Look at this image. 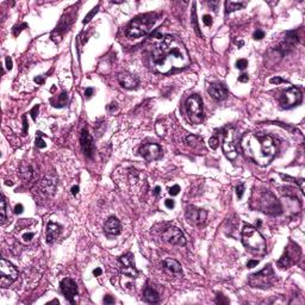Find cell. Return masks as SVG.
Wrapping results in <instances>:
<instances>
[{
	"label": "cell",
	"instance_id": "cell-48",
	"mask_svg": "<svg viewBox=\"0 0 305 305\" xmlns=\"http://www.w3.org/2000/svg\"><path fill=\"white\" fill-rule=\"evenodd\" d=\"M23 210H24V206H23L22 204H17L16 208H14V212H16V213H22Z\"/></svg>",
	"mask_w": 305,
	"mask_h": 305
},
{
	"label": "cell",
	"instance_id": "cell-45",
	"mask_svg": "<svg viewBox=\"0 0 305 305\" xmlns=\"http://www.w3.org/2000/svg\"><path fill=\"white\" fill-rule=\"evenodd\" d=\"M32 237H34V234H32V233H26V234H24V235L22 236V239H24L25 242H29Z\"/></svg>",
	"mask_w": 305,
	"mask_h": 305
},
{
	"label": "cell",
	"instance_id": "cell-22",
	"mask_svg": "<svg viewBox=\"0 0 305 305\" xmlns=\"http://www.w3.org/2000/svg\"><path fill=\"white\" fill-rule=\"evenodd\" d=\"M162 265H163L165 268L168 269V271L172 272V273H175V274H181V273H182L181 265H180L176 260H174V259H166V260L162 262Z\"/></svg>",
	"mask_w": 305,
	"mask_h": 305
},
{
	"label": "cell",
	"instance_id": "cell-57",
	"mask_svg": "<svg viewBox=\"0 0 305 305\" xmlns=\"http://www.w3.org/2000/svg\"><path fill=\"white\" fill-rule=\"evenodd\" d=\"M256 225H257V227H260V225H261V222H260V221H257Z\"/></svg>",
	"mask_w": 305,
	"mask_h": 305
},
{
	"label": "cell",
	"instance_id": "cell-13",
	"mask_svg": "<svg viewBox=\"0 0 305 305\" xmlns=\"http://www.w3.org/2000/svg\"><path fill=\"white\" fill-rule=\"evenodd\" d=\"M61 292L65 296V298L67 300H69L72 304H74V298L78 294V286L75 284V281L69 279V278H65L61 281L60 284Z\"/></svg>",
	"mask_w": 305,
	"mask_h": 305
},
{
	"label": "cell",
	"instance_id": "cell-8",
	"mask_svg": "<svg viewBox=\"0 0 305 305\" xmlns=\"http://www.w3.org/2000/svg\"><path fill=\"white\" fill-rule=\"evenodd\" d=\"M18 278V271L11 262L5 259L0 261V286L3 288L8 287Z\"/></svg>",
	"mask_w": 305,
	"mask_h": 305
},
{
	"label": "cell",
	"instance_id": "cell-1",
	"mask_svg": "<svg viewBox=\"0 0 305 305\" xmlns=\"http://www.w3.org/2000/svg\"><path fill=\"white\" fill-rule=\"evenodd\" d=\"M150 63L156 72L166 74L175 68L187 67L190 65V57L182 42L176 37L167 35L153 50Z\"/></svg>",
	"mask_w": 305,
	"mask_h": 305
},
{
	"label": "cell",
	"instance_id": "cell-46",
	"mask_svg": "<svg viewBox=\"0 0 305 305\" xmlns=\"http://www.w3.org/2000/svg\"><path fill=\"white\" fill-rule=\"evenodd\" d=\"M248 80H249V76H248V74H241L239 76V82H248Z\"/></svg>",
	"mask_w": 305,
	"mask_h": 305
},
{
	"label": "cell",
	"instance_id": "cell-28",
	"mask_svg": "<svg viewBox=\"0 0 305 305\" xmlns=\"http://www.w3.org/2000/svg\"><path fill=\"white\" fill-rule=\"evenodd\" d=\"M1 209H0V213H1V223H5L6 222V202H5V198L3 197L1 199Z\"/></svg>",
	"mask_w": 305,
	"mask_h": 305
},
{
	"label": "cell",
	"instance_id": "cell-11",
	"mask_svg": "<svg viewBox=\"0 0 305 305\" xmlns=\"http://www.w3.org/2000/svg\"><path fill=\"white\" fill-rule=\"evenodd\" d=\"M162 237L165 239V241H167L168 243L174 245H186V239L184 236L182 231L175 227H169L167 228L163 234Z\"/></svg>",
	"mask_w": 305,
	"mask_h": 305
},
{
	"label": "cell",
	"instance_id": "cell-20",
	"mask_svg": "<svg viewBox=\"0 0 305 305\" xmlns=\"http://www.w3.org/2000/svg\"><path fill=\"white\" fill-rule=\"evenodd\" d=\"M104 230L108 235H118L120 233V230H122L119 219L117 217H113V216L110 217L104 224Z\"/></svg>",
	"mask_w": 305,
	"mask_h": 305
},
{
	"label": "cell",
	"instance_id": "cell-40",
	"mask_svg": "<svg viewBox=\"0 0 305 305\" xmlns=\"http://www.w3.org/2000/svg\"><path fill=\"white\" fill-rule=\"evenodd\" d=\"M38 111H39V105H36V106H35V108L30 111V114H31V117H32V119H34V120H36V117H37Z\"/></svg>",
	"mask_w": 305,
	"mask_h": 305
},
{
	"label": "cell",
	"instance_id": "cell-26",
	"mask_svg": "<svg viewBox=\"0 0 305 305\" xmlns=\"http://www.w3.org/2000/svg\"><path fill=\"white\" fill-rule=\"evenodd\" d=\"M20 175L24 180H30L32 178V169L28 165H23L20 168Z\"/></svg>",
	"mask_w": 305,
	"mask_h": 305
},
{
	"label": "cell",
	"instance_id": "cell-55",
	"mask_svg": "<svg viewBox=\"0 0 305 305\" xmlns=\"http://www.w3.org/2000/svg\"><path fill=\"white\" fill-rule=\"evenodd\" d=\"M160 191H161V187H160V186H156L155 188H154V194L157 196V194L160 193Z\"/></svg>",
	"mask_w": 305,
	"mask_h": 305
},
{
	"label": "cell",
	"instance_id": "cell-33",
	"mask_svg": "<svg viewBox=\"0 0 305 305\" xmlns=\"http://www.w3.org/2000/svg\"><path fill=\"white\" fill-rule=\"evenodd\" d=\"M247 66H248V62H247V60H245V59L237 60V62H236V67H237L239 69H241V71L245 69V68H247Z\"/></svg>",
	"mask_w": 305,
	"mask_h": 305
},
{
	"label": "cell",
	"instance_id": "cell-53",
	"mask_svg": "<svg viewBox=\"0 0 305 305\" xmlns=\"http://www.w3.org/2000/svg\"><path fill=\"white\" fill-rule=\"evenodd\" d=\"M23 123H24V130H23V132H24V135H26V130H28V123H26V117H23Z\"/></svg>",
	"mask_w": 305,
	"mask_h": 305
},
{
	"label": "cell",
	"instance_id": "cell-52",
	"mask_svg": "<svg viewBox=\"0 0 305 305\" xmlns=\"http://www.w3.org/2000/svg\"><path fill=\"white\" fill-rule=\"evenodd\" d=\"M103 271L102 268H96L94 271H93V275H96V276H99V275H102Z\"/></svg>",
	"mask_w": 305,
	"mask_h": 305
},
{
	"label": "cell",
	"instance_id": "cell-47",
	"mask_svg": "<svg viewBox=\"0 0 305 305\" xmlns=\"http://www.w3.org/2000/svg\"><path fill=\"white\" fill-rule=\"evenodd\" d=\"M104 303H105V304H113L114 299L112 298L111 296H105V297H104Z\"/></svg>",
	"mask_w": 305,
	"mask_h": 305
},
{
	"label": "cell",
	"instance_id": "cell-6",
	"mask_svg": "<svg viewBox=\"0 0 305 305\" xmlns=\"http://www.w3.org/2000/svg\"><path fill=\"white\" fill-rule=\"evenodd\" d=\"M275 281L274 271L271 265H267L260 272L254 273L249 276V284L251 287H257V288H267L271 287Z\"/></svg>",
	"mask_w": 305,
	"mask_h": 305
},
{
	"label": "cell",
	"instance_id": "cell-37",
	"mask_svg": "<svg viewBox=\"0 0 305 305\" xmlns=\"http://www.w3.org/2000/svg\"><path fill=\"white\" fill-rule=\"evenodd\" d=\"M203 22L206 26H211V25H212V17H211L210 14H204Z\"/></svg>",
	"mask_w": 305,
	"mask_h": 305
},
{
	"label": "cell",
	"instance_id": "cell-27",
	"mask_svg": "<svg viewBox=\"0 0 305 305\" xmlns=\"http://www.w3.org/2000/svg\"><path fill=\"white\" fill-rule=\"evenodd\" d=\"M192 23L194 26V30L197 31V34L200 36V32H199V26L197 23V13H196V4H193V8H192Z\"/></svg>",
	"mask_w": 305,
	"mask_h": 305
},
{
	"label": "cell",
	"instance_id": "cell-42",
	"mask_svg": "<svg viewBox=\"0 0 305 305\" xmlns=\"http://www.w3.org/2000/svg\"><path fill=\"white\" fill-rule=\"evenodd\" d=\"M280 176L285 180V181H286V180H288L290 182H294V184H297V182H298V180H297V179H294V178H292V176H288V175H285V174H280Z\"/></svg>",
	"mask_w": 305,
	"mask_h": 305
},
{
	"label": "cell",
	"instance_id": "cell-32",
	"mask_svg": "<svg viewBox=\"0 0 305 305\" xmlns=\"http://www.w3.org/2000/svg\"><path fill=\"white\" fill-rule=\"evenodd\" d=\"M209 145L211 149H217L219 145V139L217 137H211L209 139Z\"/></svg>",
	"mask_w": 305,
	"mask_h": 305
},
{
	"label": "cell",
	"instance_id": "cell-34",
	"mask_svg": "<svg viewBox=\"0 0 305 305\" xmlns=\"http://www.w3.org/2000/svg\"><path fill=\"white\" fill-rule=\"evenodd\" d=\"M269 82L273 85H279V84H287L286 80H284V79H281L280 76H275V78H272L271 80H269Z\"/></svg>",
	"mask_w": 305,
	"mask_h": 305
},
{
	"label": "cell",
	"instance_id": "cell-15",
	"mask_svg": "<svg viewBox=\"0 0 305 305\" xmlns=\"http://www.w3.org/2000/svg\"><path fill=\"white\" fill-rule=\"evenodd\" d=\"M80 143H81V148L84 154L87 157H92L94 154V143H93V138L91 136L88 131L84 129L81 131V136H80Z\"/></svg>",
	"mask_w": 305,
	"mask_h": 305
},
{
	"label": "cell",
	"instance_id": "cell-7",
	"mask_svg": "<svg viewBox=\"0 0 305 305\" xmlns=\"http://www.w3.org/2000/svg\"><path fill=\"white\" fill-rule=\"evenodd\" d=\"M257 208L260 211L268 215H279L281 213V205L276 200V198L273 196V193L266 191L262 194H260L259 202H257Z\"/></svg>",
	"mask_w": 305,
	"mask_h": 305
},
{
	"label": "cell",
	"instance_id": "cell-36",
	"mask_svg": "<svg viewBox=\"0 0 305 305\" xmlns=\"http://www.w3.org/2000/svg\"><path fill=\"white\" fill-rule=\"evenodd\" d=\"M215 302L217 303V304H228V303H229V299H227L224 296H222V294H218Z\"/></svg>",
	"mask_w": 305,
	"mask_h": 305
},
{
	"label": "cell",
	"instance_id": "cell-38",
	"mask_svg": "<svg viewBox=\"0 0 305 305\" xmlns=\"http://www.w3.org/2000/svg\"><path fill=\"white\" fill-rule=\"evenodd\" d=\"M168 192H169V194H172V196H176V194H179V192H180V186L179 185L172 186Z\"/></svg>",
	"mask_w": 305,
	"mask_h": 305
},
{
	"label": "cell",
	"instance_id": "cell-41",
	"mask_svg": "<svg viewBox=\"0 0 305 305\" xmlns=\"http://www.w3.org/2000/svg\"><path fill=\"white\" fill-rule=\"evenodd\" d=\"M5 65H6V68L8 69V71H11V69H12L13 63H12V60H11V57H10V56L5 57Z\"/></svg>",
	"mask_w": 305,
	"mask_h": 305
},
{
	"label": "cell",
	"instance_id": "cell-21",
	"mask_svg": "<svg viewBox=\"0 0 305 305\" xmlns=\"http://www.w3.org/2000/svg\"><path fill=\"white\" fill-rule=\"evenodd\" d=\"M61 234V225L56 224L54 222H49L47 225V242L53 243L57 236Z\"/></svg>",
	"mask_w": 305,
	"mask_h": 305
},
{
	"label": "cell",
	"instance_id": "cell-25",
	"mask_svg": "<svg viewBox=\"0 0 305 305\" xmlns=\"http://www.w3.org/2000/svg\"><path fill=\"white\" fill-rule=\"evenodd\" d=\"M245 6V4L242 3H234V1H225V13H231L234 11H237L241 10L242 7Z\"/></svg>",
	"mask_w": 305,
	"mask_h": 305
},
{
	"label": "cell",
	"instance_id": "cell-23",
	"mask_svg": "<svg viewBox=\"0 0 305 305\" xmlns=\"http://www.w3.org/2000/svg\"><path fill=\"white\" fill-rule=\"evenodd\" d=\"M143 297L148 303H157L159 302V293L156 292V290H154L153 287H145Z\"/></svg>",
	"mask_w": 305,
	"mask_h": 305
},
{
	"label": "cell",
	"instance_id": "cell-2",
	"mask_svg": "<svg viewBox=\"0 0 305 305\" xmlns=\"http://www.w3.org/2000/svg\"><path fill=\"white\" fill-rule=\"evenodd\" d=\"M241 147L245 155L260 166L268 165L276 153L273 138L262 132L245 134L241 139Z\"/></svg>",
	"mask_w": 305,
	"mask_h": 305
},
{
	"label": "cell",
	"instance_id": "cell-18",
	"mask_svg": "<svg viewBox=\"0 0 305 305\" xmlns=\"http://www.w3.org/2000/svg\"><path fill=\"white\" fill-rule=\"evenodd\" d=\"M209 94L216 100H223L228 96V90L222 84L213 82L209 86Z\"/></svg>",
	"mask_w": 305,
	"mask_h": 305
},
{
	"label": "cell",
	"instance_id": "cell-4",
	"mask_svg": "<svg viewBox=\"0 0 305 305\" xmlns=\"http://www.w3.org/2000/svg\"><path fill=\"white\" fill-rule=\"evenodd\" d=\"M155 20L156 16L153 13H147V14L135 18L128 28V37L134 39V38H139V37L147 35L150 28L154 25Z\"/></svg>",
	"mask_w": 305,
	"mask_h": 305
},
{
	"label": "cell",
	"instance_id": "cell-9",
	"mask_svg": "<svg viewBox=\"0 0 305 305\" xmlns=\"http://www.w3.org/2000/svg\"><path fill=\"white\" fill-rule=\"evenodd\" d=\"M299 256H300V249L296 243H290V245L285 249V253L282 254V256L279 259L278 265L281 268H288L290 266H292L293 263H296L298 261Z\"/></svg>",
	"mask_w": 305,
	"mask_h": 305
},
{
	"label": "cell",
	"instance_id": "cell-19",
	"mask_svg": "<svg viewBox=\"0 0 305 305\" xmlns=\"http://www.w3.org/2000/svg\"><path fill=\"white\" fill-rule=\"evenodd\" d=\"M118 82L122 87H124L126 90H132V88H136L138 86L137 79L132 76L131 74H128V73H122L118 75Z\"/></svg>",
	"mask_w": 305,
	"mask_h": 305
},
{
	"label": "cell",
	"instance_id": "cell-31",
	"mask_svg": "<svg viewBox=\"0 0 305 305\" xmlns=\"http://www.w3.org/2000/svg\"><path fill=\"white\" fill-rule=\"evenodd\" d=\"M43 134L41 131H37V139H36V145L38 147V148H45L47 147V144H45V142L43 141Z\"/></svg>",
	"mask_w": 305,
	"mask_h": 305
},
{
	"label": "cell",
	"instance_id": "cell-30",
	"mask_svg": "<svg viewBox=\"0 0 305 305\" xmlns=\"http://www.w3.org/2000/svg\"><path fill=\"white\" fill-rule=\"evenodd\" d=\"M99 11V5H97L96 7H93L92 8V11L91 12H88V14L85 17V19H84V24H87V23H90L91 22V19L93 18L94 17V14H96L97 12Z\"/></svg>",
	"mask_w": 305,
	"mask_h": 305
},
{
	"label": "cell",
	"instance_id": "cell-10",
	"mask_svg": "<svg viewBox=\"0 0 305 305\" xmlns=\"http://www.w3.org/2000/svg\"><path fill=\"white\" fill-rule=\"evenodd\" d=\"M302 102V93L297 87H291L280 98V104L282 108H290L297 106L299 103Z\"/></svg>",
	"mask_w": 305,
	"mask_h": 305
},
{
	"label": "cell",
	"instance_id": "cell-39",
	"mask_svg": "<svg viewBox=\"0 0 305 305\" xmlns=\"http://www.w3.org/2000/svg\"><path fill=\"white\" fill-rule=\"evenodd\" d=\"M253 37H254V39H262L263 37H265V32L262 30H256L254 32Z\"/></svg>",
	"mask_w": 305,
	"mask_h": 305
},
{
	"label": "cell",
	"instance_id": "cell-35",
	"mask_svg": "<svg viewBox=\"0 0 305 305\" xmlns=\"http://www.w3.org/2000/svg\"><path fill=\"white\" fill-rule=\"evenodd\" d=\"M243 192H245V185L243 184H239L237 187H236V194H237V198L241 199L243 197Z\"/></svg>",
	"mask_w": 305,
	"mask_h": 305
},
{
	"label": "cell",
	"instance_id": "cell-14",
	"mask_svg": "<svg viewBox=\"0 0 305 305\" xmlns=\"http://www.w3.org/2000/svg\"><path fill=\"white\" fill-rule=\"evenodd\" d=\"M208 217V212L203 209H197L194 206L188 208L186 211V218L187 221L190 222L191 224L194 225H199V224H203L205 219Z\"/></svg>",
	"mask_w": 305,
	"mask_h": 305
},
{
	"label": "cell",
	"instance_id": "cell-3",
	"mask_svg": "<svg viewBox=\"0 0 305 305\" xmlns=\"http://www.w3.org/2000/svg\"><path fill=\"white\" fill-rule=\"evenodd\" d=\"M242 242L247 250L261 255L266 253V241L262 235L251 225H245L242 230Z\"/></svg>",
	"mask_w": 305,
	"mask_h": 305
},
{
	"label": "cell",
	"instance_id": "cell-29",
	"mask_svg": "<svg viewBox=\"0 0 305 305\" xmlns=\"http://www.w3.org/2000/svg\"><path fill=\"white\" fill-rule=\"evenodd\" d=\"M186 142H187L188 145H191V147H196V145H198L199 143H202V139H199L197 136L191 135V136H188V137L186 138Z\"/></svg>",
	"mask_w": 305,
	"mask_h": 305
},
{
	"label": "cell",
	"instance_id": "cell-43",
	"mask_svg": "<svg viewBox=\"0 0 305 305\" xmlns=\"http://www.w3.org/2000/svg\"><path fill=\"white\" fill-rule=\"evenodd\" d=\"M165 205H166V208H168V209H173L175 203H174L173 199H166L165 200Z\"/></svg>",
	"mask_w": 305,
	"mask_h": 305
},
{
	"label": "cell",
	"instance_id": "cell-12",
	"mask_svg": "<svg viewBox=\"0 0 305 305\" xmlns=\"http://www.w3.org/2000/svg\"><path fill=\"white\" fill-rule=\"evenodd\" d=\"M139 154L147 161H153L159 159L162 154V149L159 144L156 143H148L144 144L139 148Z\"/></svg>",
	"mask_w": 305,
	"mask_h": 305
},
{
	"label": "cell",
	"instance_id": "cell-16",
	"mask_svg": "<svg viewBox=\"0 0 305 305\" xmlns=\"http://www.w3.org/2000/svg\"><path fill=\"white\" fill-rule=\"evenodd\" d=\"M132 255L131 253H126L125 255L120 256V262L123 265V273L125 275H128L129 278H136L138 275L137 269L135 268L134 266V262H132Z\"/></svg>",
	"mask_w": 305,
	"mask_h": 305
},
{
	"label": "cell",
	"instance_id": "cell-54",
	"mask_svg": "<svg viewBox=\"0 0 305 305\" xmlns=\"http://www.w3.org/2000/svg\"><path fill=\"white\" fill-rule=\"evenodd\" d=\"M156 130H157V132H159V135H163V131H165V130H163V128L161 129V125H160V124L156 125Z\"/></svg>",
	"mask_w": 305,
	"mask_h": 305
},
{
	"label": "cell",
	"instance_id": "cell-44",
	"mask_svg": "<svg viewBox=\"0 0 305 305\" xmlns=\"http://www.w3.org/2000/svg\"><path fill=\"white\" fill-rule=\"evenodd\" d=\"M257 265H259V260H249L247 262V267L248 268H253V267H256Z\"/></svg>",
	"mask_w": 305,
	"mask_h": 305
},
{
	"label": "cell",
	"instance_id": "cell-5",
	"mask_svg": "<svg viewBox=\"0 0 305 305\" xmlns=\"http://www.w3.org/2000/svg\"><path fill=\"white\" fill-rule=\"evenodd\" d=\"M186 116L193 124H199L203 120V100L198 94L191 96L185 104Z\"/></svg>",
	"mask_w": 305,
	"mask_h": 305
},
{
	"label": "cell",
	"instance_id": "cell-51",
	"mask_svg": "<svg viewBox=\"0 0 305 305\" xmlns=\"http://www.w3.org/2000/svg\"><path fill=\"white\" fill-rule=\"evenodd\" d=\"M71 191H72V194H73V196H76V194L79 193V186H73Z\"/></svg>",
	"mask_w": 305,
	"mask_h": 305
},
{
	"label": "cell",
	"instance_id": "cell-56",
	"mask_svg": "<svg viewBox=\"0 0 305 305\" xmlns=\"http://www.w3.org/2000/svg\"><path fill=\"white\" fill-rule=\"evenodd\" d=\"M116 105H117L116 103H112V104H110V106H108V110H110V111H112V110H113V108H117Z\"/></svg>",
	"mask_w": 305,
	"mask_h": 305
},
{
	"label": "cell",
	"instance_id": "cell-24",
	"mask_svg": "<svg viewBox=\"0 0 305 305\" xmlns=\"http://www.w3.org/2000/svg\"><path fill=\"white\" fill-rule=\"evenodd\" d=\"M67 102H68V94H67V92H62L60 96L57 97L56 102L51 100V104L55 108H63L67 105Z\"/></svg>",
	"mask_w": 305,
	"mask_h": 305
},
{
	"label": "cell",
	"instance_id": "cell-50",
	"mask_svg": "<svg viewBox=\"0 0 305 305\" xmlns=\"http://www.w3.org/2000/svg\"><path fill=\"white\" fill-rule=\"evenodd\" d=\"M35 82L38 85H43L44 84V78L43 76H37V78H35Z\"/></svg>",
	"mask_w": 305,
	"mask_h": 305
},
{
	"label": "cell",
	"instance_id": "cell-49",
	"mask_svg": "<svg viewBox=\"0 0 305 305\" xmlns=\"http://www.w3.org/2000/svg\"><path fill=\"white\" fill-rule=\"evenodd\" d=\"M92 96H93V88H91V87L86 88V90H85V97H86V98H91Z\"/></svg>",
	"mask_w": 305,
	"mask_h": 305
},
{
	"label": "cell",
	"instance_id": "cell-17",
	"mask_svg": "<svg viewBox=\"0 0 305 305\" xmlns=\"http://www.w3.org/2000/svg\"><path fill=\"white\" fill-rule=\"evenodd\" d=\"M234 135L231 131H228L225 134V138H224V142H223V151L229 160H235L236 156H237V150L236 147L233 142Z\"/></svg>",
	"mask_w": 305,
	"mask_h": 305
}]
</instances>
